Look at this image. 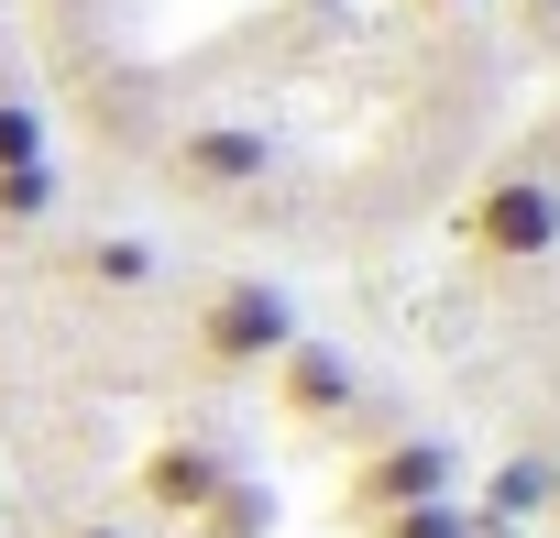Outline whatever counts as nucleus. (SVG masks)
<instances>
[{
    "instance_id": "obj_9",
    "label": "nucleus",
    "mask_w": 560,
    "mask_h": 538,
    "mask_svg": "<svg viewBox=\"0 0 560 538\" xmlns=\"http://www.w3.org/2000/svg\"><path fill=\"white\" fill-rule=\"evenodd\" d=\"M56 198H67V165H56V154H45V165H12V176H0V231L56 220Z\"/></svg>"
},
{
    "instance_id": "obj_16",
    "label": "nucleus",
    "mask_w": 560,
    "mask_h": 538,
    "mask_svg": "<svg viewBox=\"0 0 560 538\" xmlns=\"http://www.w3.org/2000/svg\"><path fill=\"white\" fill-rule=\"evenodd\" d=\"M549 143H560V110H549Z\"/></svg>"
},
{
    "instance_id": "obj_10",
    "label": "nucleus",
    "mask_w": 560,
    "mask_h": 538,
    "mask_svg": "<svg viewBox=\"0 0 560 538\" xmlns=\"http://www.w3.org/2000/svg\"><path fill=\"white\" fill-rule=\"evenodd\" d=\"M56 154V132H45V110L12 89V78H0V176H12V165H45Z\"/></svg>"
},
{
    "instance_id": "obj_1",
    "label": "nucleus",
    "mask_w": 560,
    "mask_h": 538,
    "mask_svg": "<svg viewBox=\"0 0 560 538\" xmlns=\"http://www.w3.org/2000/svg\"><path fill=\"white\" fill-rule=\"evenodd\" d=\"M287 341H298V297L275 286V276H220V286L187 308V374H209V385L264 374Z\"/></svg>"
},
{
    "instance_id": "obj_11",
    "label": "nucleus",
    "mask_w": 560,
    "mask_h": 538,
    "mask_svg": "<svg viewBox=\"0 0 560 538\" xmlns=\"http://www.w3.org/2000/svg\"><path fill=\"white\" fill-rule=\"evenodd\" d=\"M363 538H483V516H462V505L440 494V505H396V516H363Z\"/></svg>"
},
{
    "instance_id": "obj_12",
    "label": "nucleus",
    "mask_w": 560,
    "mask_h": 538,
    "mask_svg": "<svg viewBox=\"0 0 560 538\" xmlns=\"http://www.w3.org/2000/svg\"><path fill=\"white\" fill-rule=\"evenodd\" d=\"M549 483H560L549 461H505V472H494V516H527V505H549Z\"/></svg>"
},
{
    "instance_id": "obj_3",
    "label": "nucleus",
    "mask_w": 560,
    "mask_h": 538,
    "mask_svg": "<svg viewBox=\"0 0 560 538\" xmlns=\"http://www.w3.org/2000/svg\"><path fill=\"white\" fill-rule=\"evenodd\" d=\"M154 176H165V198L220 209V198H242V187L275 176V132H253V121H187V132H165Z\"/></svg>"
},
{
    "instance_id": "obj_5",
    "label": "nucleus",
    "mask_w": 560,
    "mask_h": 538,
    "mask_svg": "<svg viewBox=\"0 0 560 538\" xmlns=\"http://www.w3.org/2000/svg\"><path fill=\"white\" fill-rule=\"evenodd\" d=\"M231 472H242V461H231V440H220V429H165V440L132 461V505H143L154 527H187Z\"/></svg>"
},
{
    "instance_id": "obj_8",
    "label": "nucleus",
    "mask_w": 560,
    "mask_h": 538,
    "mask_svg": "<svg viewBox=\"0 0 560 538\" xmlns=\"http://www.w3.org/2000/svg\"><path fill=\"white\" fill-rule=\"evenodd\" d=\"M187 538H275V494L231 472V483H220V494H209V505L187 516Z\"/></svg>"
},
{
    "instance_id": "obj_4",
    "label": "nucleus",
    "mask_w": 560,
    "mask_h": 538,
    "mask_svg": "<svg viewBox=\"0 0 560 538\" xmlns=\"http://www.w3.org/2000/svg\"><path fill=\"white\" fill-rule=\"evenodd\" d=\"M264 396H275V418H287V429H308V440H341V429L363 418V363H352L341 341L298 330L287 352L264 363Z\"/></svg>"
},
{
    "instance_id": "obj_14",
    "label": "nucleus",
    "mask_w": 560,
    "mask_h": 538,
    "mask_svg": "<svg viewBox=\"0 0 560 538\" xmlns=\"http://www.w3.org/2000/svg\"><path fill=\"white\" fill-rule=\"evenodd\" d=\"M418 23H462V12H483V0H407Z\"/></svg>"
},
{
    "instance_id": "obj_2",
    "label": "nucleus",
    "mask_w": 560,
    "mask_h": 538,
    "mask_svg": "<svg viewBox=\"0 0 560 538\" xmlns=\"http://www.w3.org/2000/svg\"><path fill=\"white\" fill-rule=\"evenodd\" d=\"M462 253L494 264V276H527V264L560 253V176L549 165H483L462 198Z\"/></svg>"
},
{
    "instance_id": "obj_13",
    "label": "nucleus",
    "mask_w": 560,
    "mask_h": 538,
    "mask_svg": "<svg viewBox=\"0 0 560 538\" xmlns=\"http://www.w3.org/2000/svg\"><path fill=\"white\" fill-rule=\"evenodd\" d=\"M56 538H132V527H121V516H67Z\"/></svg>"
},
{
    "instance_id": "obj_7",
    "label": "nucleus",
    "mask_w": 560,
    "mask_h": 538,
    "mask_svg": "<svg viewBox=\"0 0 560 538\" xmlns=\"http://www.w3.org/2000/svg\"><path fill=\"white\" fill-rule=\"evenodd\" d=\"M165 276V253L154 242H132V231H100V242H78L67 253V286H89V297H143Z\"/></svg>"
},
{
    "instance_id": "obj_15",
    "label": "nucleus",
    "mask_w": 560,
    "mask_h": 538,
    "mask_svg": "<svg viewBox=\"0 0 560 538\" xmlns=\"http://www.w3.org/2000/svg\"><path fill=\"white\" fill-rule=\"evenodd\" d=\"M538 516H549V538H560V483H549V505H538Z\"/></svg>"
},
{
    "instance_id": "obj_6",
    "label": "nucleus",
    "mask_w": 560,
    "mask_h": 538,
    "mask_svg": "<svg viewBox=\"0 0 560 538\" xmlns=\"http://www.w3.org/2000/svg\"><path fill=\"white\" fill-rule=\"evenodd\" d=\"M451 494V440H363V461L341 472V516H396V505H440Z\"/></svg>"
}]
</instances>
